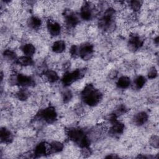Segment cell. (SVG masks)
Returning a JSON list of instances; mask_svg holds the SVG:
<instances>
[{
  "label": "cell",
  "instance_id": "obj_10",
  "mask_svg": "<svg viewBox=\"0 0 159 159\" xmlns=\"http://www.w3.org/2000/svg\"><path fill=\"white\" fill-rule=\"evenodd\" d=\"M65 21L66 25L69 27H75L79 22L76 15L71 11H68L65 13Z\"/></svg>",
  "mask_w": 159,
  "mask_h": 159
},
{
  "label": "cell",
  "instance_id": "obj_11",
  "mask_svg": "<svg viewBox=\"0 0 159 159\" xmlns=\"http://www.w3.org/2000/svg\"><path fill=\"white\" fill-rule=\"evenodd\" d=\"M47 29L51 35L57 36L60 33L61 27L60 24L57 22L49 20L47 22Z\"/></svg>",
  "mask_w": 159,
  "mask_h": 159
},
{
  "label": "cell",
  "instance_id": "obj_1",
  "mask_svg": "<svg viewBox=\"0 0 159 159\" xmlns=\"http://www.w3.org/2000/svg\"><path fill=\"white\" fill-rule=\"evenodd\" d=\"M81 98L83 101L89 106L97 105L102 98L101 93L96 89L92 84L86 86L81 92Z\"/></svg>",
  "mask_w": 159,
  "mask_h": 159
},
{
  "label": "cell",
  "instance_id": "obj_20",
  "mask_svg": "<svg viewBox=\"0 0 159 159\" xmlns=\"http://www.w3.org/2000/svg\"><path fill=\"white\" fill-rule=\"evenodd\" d=\"M130 84V78L127 76H122L119 78L117 82V86L120 88H127Z\"/></svg>",
  "mask_w": 159,
  "mask_h": 159
},
{
  "label": "cell",
  "instance_id": "obj_16",
  "mask_svg": "<svg viewBox=\"0 0 159 159\" xmlns=\"http://www.w3.org/2000/svg\"><path fill=\"white\" fill-rule=\"evenodd\" d=\"M46 79L50 83L56 82L58 80L59 77L56 71L53 70H47L44 73Z\"/></svg>",
  "mask_w": 159,
  "mask_h": 159
},
{
  "label": "cell",
  "instance_id": "obj_18",
  "mask_svg": "<svg viewBox=\"0 0 159 159\" xmlns=\"http://www.w3.org/2000/svg\"><path fill=\"white\" fill-rule=\"evenodd\" d=\"M28 24L29 27H31L32 29H38L42 24V21L39 17L35 16H32L29 19L28 21Z\"/></svg>",
  "mask_w": 159,
  "mask_h": 159
},
{
  "label": "cell",
  "instance_id": "obj_23",
  "mask_svg": "<svg viewBox=\"0 0 159 159\" xmlns=\"http://www.w3.org/2000/svg\"><path fill=\"white\" fill-rule=\"evenodd\" d=\"M16 97L20 101H25L29 97V93L27 90L22 89L16 93Z\"/></svg>",
  "mask_w": 159,
  "mask_h": 159
},
{
  "label": "cell",
  "instance_id": "obj_29",
  "mask_svg": "<svg viewBox=\"0 0 159 159\" xmlns=\"http://www.w3.org/2000/svg\"><path fill=\"white\" fill-rule=\"evenodd\" d=\"M78 50L79 49H78V47L76 45H72L70 50V53L71 55L73 57H76L78 54V52H79Z\"/></svg>",
  "mask_w": 159,
  "mask_h": 159
},
{
  "label": "cell",
  "instance_id": "obj_22",
  "mask_svg": "<svg viewBox=\"0 0 159 159\" xmlns=\"http://www.w3.org/2000/svg\"><path fill=\"white\" fill-rule=\"evenodd\" d=\"M146 83V79L143 76H139L135 80V86L137 89L142 88Z\"/></svg>",
  "mask_w": 159,
  "mask_h": 159
},
{
  "label": "cell",
  "instance_id": "obj_21",
  "mask_svg": "<svg viewBox=\"0 0 159 159\" xmlns=\"http://www.w3.org/2000/svg\"><path fill=\"white\" fill-rule=\"evenodd\" d=\"M63 148V145L59 142H53L50 144V152L52 153H57L61 152Z\"/></svg>",
  "mask_w": 159,
  "mask_h": 159
},
{
  "label": "cell",
  "instance_id": "obj_17",
  "mask_svg": "<svg viewBox=\"0 0 159 159\" xmlns=\"http://www.w3.org/2000/svg\"><path fill=\"white\" fill-rule=\"evenodd\" d=\"M16 63L19 64L20 65L27 66L32 65L33 64L34 61L30 57L25 55V56H22V57H20V58H17L16 60Z\"/></svg>",
  "mask_w": 159,
  "mask_h": 159
},
{
  "label": "cell",
  "instance_id": "obj_14",
  "mask_svg": "<svg viewBox=\"0 0 159 159\" xmlns=\"http://www.w3.org/2000/svg\"><path fill=\"white\" fill-rule=\"evenodd\" d=\"M148 120V115L145 112H140L137 114L134 119V123L137 125L144 124Z\"/></svg>",
  "mask_w": 159,
  "mask_h": 159
},
{
  "label": "cell",
  "instance_id": "obj_27",
  "mask_svg": "<svg viewBox=\"0 0 159 159\" xmlns=\"http://www.w3.org/2000/svg\"><path fill=\"white\" fill-rule=\"evenodd\" d=\"M150 143L153 147L158 148V137L157 135H153L150 139Z\"/></svg>",
  "mask_w": 159,
  "mask_h": 159
},
{
  "label": "cell",
  "instance_id": "obj_30",
  "mask_svg": "<svg viewBox=\"0 0 159 159\" xmlns=\"http://www.w3.org/2000/svg\"><path fill=\"white\" fill-rule=\"evenodd\" d=\"M119 157L118 156H117V155H108V156H107L106 158H118Z\"/></svg>",
  "mask_w": 159,
  "mask_h": 159
},
{
  "label": "cell",
  "instance_id": "obj_5",
  "mask_svg": "<svg viewBox=\"0 0 159 159\" xmlns=\"http://www.w3.org/2000/svg\"><path fill=\"white\" fill-rule=\"evenodd\" d=\"M84 74L83 70H76L72 72H66L63 75L61 81L65 86H68L75 81L81 78Z\"/></svg>",
  "mask_w": 159,
  "mask_h": 159
},
{
  "label": "cell",
  "instance_id": "obj_13",
  "mask_svg": "<svg viewBox=\"0 0 159 159\" xmlns=\"http://www.w3.org/2000/svg\"><path fill=\"white\" fill-rule=\"evenodd\" d=\"M47 153L46 145L44 142H41L36 145L34 151V155L35 157H40Z\"/></svg>",
  "mask_w": 159,
  "mask_h": 159
},
{
  "label": "cell",
  "instance_id": "obj_31",
  "mask_svg": "<svg viewBox=\"0 0 159 159\" xmlns=\"http://www.w3.org/2000/svg\"><path fill=\"white\" fill-rule=\"evenodd\" d=\"M155 42H156L157 44H158V37L155 39Z\"/></svg>",
  "mask_w": 159,
  "mask_h": 159
},
{
  "label": "cell",
  "instance_id": "obj_19",
  "mask_svg": "<svg viewBox=\"0 0 159 159\" xmlns=\"http://www.w3.org/2000/svg\"><path fill=\"white\" fill-rule=\"evenodd\" d=\"M35 47L31 43H27L22 46V51L25 54V56L30 57L35 53Z\"/></svg>",
  "mask_w": 159,
  "mask_h": 159
},
{
  "label": "cell",
  "instance_id": "obj_12",
  "mask_svg": "<svg viewBox=\"0 0 159 159\" xmlns=\"http://www.w3.org/2000/svg\"><path fill=\"white\" fill-rule=\"evenodd\" d=\"M0 139L2 143H10L13 140V135L7 129L1 128L0 130Z\"/></svg>",
  "mask_w": 159,
  "mask_h": 159
},
{
  "label": "cell",
  "instance_id": "obj_6",
  "mask_svg": "<svg viewBox=\"0 0 159 159\" xmlns=\"http://www.w3.org/2000/svg\"><path fill=\"white\" fill-rule=\"evenodd\" d=\"M15 84L21 86H31L34 85V80L29 76L18 74L15 76Z\"/></svg>",
  "mask_w": 159,
  "mask_h": 159
},
{
  "label": "cell",
  "instance_id": "obj_2",
  "mask_svg": "<svg viewBox=\"0 0 159 159\" xmlns=\"http://www.w3.org/2000/svg\"><path fill=\"white\" fill-rule=\"evenodd\" d=\"M67 135L70 140L73 141L82 148L89 147V140L83 130L75 128L70 129Z\"/></svg>",
  "mask_w": 159,
  "mask_h": 159
},
{
  "label": "cell",
  "instance_id": "obj_26",
  "mask_svg": "<svg viewBox=\"0 0 159 159\" xmlns=\"http://www.w3.org/2000/svg\"><path fill=\"white\" fill-rule=\"evenodd\" d=\"M72 98V93L70 90L65 91L63 94V100L64 102H68Z\"/></svg>",
  "mask_w": 159,
  "mask_h": 159
},
{
  "label": "cell",
  "instance_id": "obj_7",
  "mask_svg": "<svg viewBox=\"0 0 159 159\" xmlns=\"http://www.w3.org/2000/svg\"><path fill=\"white\" fill-rule=\"evenodd\" d=\"M81 58L88 60L91 58L93 53V46L90 43H85L81 46L78 52Z\"/></svg>",
  "mask_w": 159,
  "mask_h": 159
},
{
  "label": "cell",
  "instance_id": "obj_4",
  "mask_svg": "<svg viewBox=\"0 0 159 159\" xmlns=\"http://www.w3.org/2000/svg\"><path fill=\"white\" fill-rule=\"evenodd\" d=\"M37 116L42 119L46 122L52 124L56 120L57 114L53 107H48L40 111L37 114Z\"/></svg>",
  "mask_w": 159,
  "mask_h": 159
},
{
  "label": "cell",
  "instance_id": "obj_25",
  "mask_svg": "<svg viewBox=\"0 0 159 159\" xmlns=\"http://www.w3.org/2000/svg\"><path fill=\"white\" fill-rule=\"evenodd\" d=\"M130 6L134 11H138L140 10L142 6V2L140 1H132L130 2Z\"/></svg>",
  "mask_w": 159,
  "mask_h": 159
},
{
  "label": "cell",
  "instance_id": "obj_9",
  "mask_svg": "<svg viewBox=\"0 0 159 159\" xmlns=\"http://www.w3.org/2000/svg\"><path fill=\"white\" fill-rule=\"evenodd\" d=\"M81 17L83 20H89L93 17V9L91 5L88 3L85 2L81 9Z\"/></svg>",
  "mask_w": 159,
  "mask_h": 159
},
{
  "label": "cell",
  "instance_id": "obj_8",
  "mask_svg": "<svg viewBox=\"0 0 159 159\" xmlns=\"http://www.w3.org/2000/svg\"><path fill=\"white\" fill-rule=\"evenodd\" d=\"M143 45V40L138 35H132L129 40V48L132 51H136Z\"/></svg>",
  "mask_w": 159,
  "mask_h": 159
},
{
  "label": "cell",
  "instance_id": "obj_3",
  "mask_svg": "<svg viewBox=\"0 0 159 159\" xmlns=\"http://www.w3.org/2000/svg\"><path fill=\"white\" fill-rule=\"evenodd\" d=\"M115 11L113 9L109 8L106 11L103 16L99 20V26L104 30H110L113 27L114 16Z\"/></svg>",
  "mask_w": 159,
  "mask_h": 159
},
{
  "label": "cell",
  "instance_id": "obj_15",
  "mask_svg": "<svg viewBox=\"0 0 159 159\" xmlns=\"http://www.w3.org/2000/svg\"><path fill=\"white\" fill-rule=\"evenodd\" d=\"M65 43L63 40H57L53 43L52 49L55 53H61L65 50Z\"/></svg>",
  "mask_w": 159,
  "mask_h": 159
},
{
  "label": "cell",
  "instance_id": "obj_24",
  "mask_svg": "<svg viewBox=\"0 0 159 159\" xmlns=\"http://www.w3.org/2000/svg\"><path fill=\"white\" fill-rule=\"evenodd\" d=\"M3 56L4 58H7L9 60H16V55L14 52L11 50H6L3 53Z\"/></svg>",
  "mask_w": 159,
  "mask_h": 159
},
{
  "label": "cell",
  "instance_id": "obj_28",
  "mask_svg": "<svg viewBox=\"0 0 159 159\" xmlns=\"http://www.w3.org/2000/svg\"><path fill=\"white\" fill-rule=\"evenodd\" d=\"M157 76V71L155 67H152L150 69L148 73V77L150 79H153Z\"/></svg>",
  "mask_w": 159,
  "mask_h": 159
}]
</instances>
